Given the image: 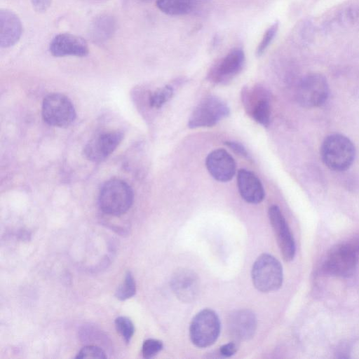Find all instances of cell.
I'll use <instances>...</instances> for the list:
<instances>
[{"label":"cell","instance_id":"cell-13","mask_svg":"<svg viewBox=\"0 0 359 359\" xmlns=\"http://www.w3.org/2000/svg\"><path fill=\"white\" fill-rule=\"evenodd\" d=\"M170 287L175 296L184 303H191L199 292V278L192 270L180 269L172 276Z\"/></svg>","mask_w":359,"mask_h":359},{"label":"cell","instance_id":"cell-10","mask_svg":"<svg viewBox=\"0 0 359 359\" xmlns=\"http://www.w3.org/2000/svg\"><path fill=\"white\" fill-rule=\"evenodd\" d=\"M244 62L243 50L239 48H233L211 68L208 77L216 83H226L242 70Z\"/></svg>","mask_w":359,"mask_h":359},{"label":"cell","instance_id":"cell-18","mask_svg":"<svg viewBox=\"0 0 359 359\" xmlns=\"http://www.w3.org/2000/svg\"><path fill=\"white\" fill-rule=\"evenodd\" d=\"M156 6L169 15H200L207 12L210 5L208 0H156Z\"/></svg>","mask_w":359,"mask_h":359},{"label":"cell","instance_id":"cell-25","mask_svg":"<svg viewBox=\"0 0 359 359\" xmlns=\"http://www.w3.org/2000/svg\"><path fill=\"white\" fill-rule=\"evenodd\" d=\"M163 346L161 341L155 339H148L142 344V355L145 358H151L158 353L162 350Z\"/></svg>","mask_w":359,"mask_h":359},{"label":"cell","instance_id":"cell-1","mask_svg":"<svg viewBox=\"0 0 359 359\" xmlns=\"http://www.w3.org/2000/svg\"><path fill=\"white\" fill-rule=\"evenodd\" d=\"M320 156L324 164L330 170L344 171L353 163L355 148L348 137L341 134H332L326 137L323 142Z\"/></svg>","mask_w":359,"mask_h":359},{"label":"cell","instance_id":"cell-21","mask_svg":"<svg viewBox=\"0 0 359 359\" xmlns=\"http://www.w3.org/2000/svg\"><path fill=\"white\" fill-rule=\"evenodd\" d=\"M136 293V283L130 271H128L124 280L118 287L115 295L119 300H126L133 297Z\"/></svg>","mask_w":359,"mask_h":359},{"label":"cell","instance_id":"cell-17","mask_svg":"<svg viewBox=\"0 0 359 359\" xmlns=\"http://www.w3.org/2000/svg\"><path fill=\"white\" fill-rule=\"evenodd\" d=\"M237 186L242 198L249 203L257 204L264 198L265 191L261 181L250 170L241 168L238 171Z\"/></svg>","mask_w":359,"mask_h":359},{"label":"cell","instance_id":"cell-23","mask_svg":"<svg viewBox=\"0 0 359 359\" xmlns=\"http://www.w3.org/2000/svg\"><path fill=\"white\" fill-rule=\"evenodd\" d=\"M115 326L124 341L128 344L130 341L135 327L131 320L126 316H119L115 320Z\"/></svg>","mask_w":359,"mask_h":359},{"label":"cell","instance_id":"cell-5","mask_svg":"<svg viewBox=\"0 0 359 359\" xmlns=\"http://www.w3.org/2000/svg\"><path fill=\"white\" fill-rule=\"evenodd\" d=\"M329 95V86L326 78L318 73L304 76L296 89L297 102L306 108L318 107L323 105Z\"/></svg>","mask_w":359,"mask_h":359},{"label":"cell","instance_id":"cell-3","mask_svg":"<svg viewBox=\"0 0 359 359\" xmlns=\"http://www.w3.org/2000/svg\"><path fill=\"white\" fill-rule=\"evenodd\" d=\"M251 275L254 286L262 292L278 290L283 280V268L280 262L266 253L257 257L252 266Z\"/></svg>","mask_w":359,"mask_h":359},{"label":"cell","instance_id":"cell-27","mask_svg":"<svg viewBox=\"0 0 359 359\" xmlns=\"http://www.w3.org/2000/svg\"><path fill=\"white\" fill-rule=\"evenodd\" d=\"M224 144L228 147H229L232 151H233L236 154H239L245 158L249 157L248 151L242 144L234 141H227L225 142Z\"/></svg>","mask_w":359,"mask_h":359},{"label":"cell","instance_id":"cell-14","mask_svg":"<svg viewBox=\"0 0 359 359\" xmlns=\"http://www.w3.org/2000/svg\"><path fill=\"white\" fill-rule=\"evenodd\" d=\"M205 165L211 176L222 182L230 181L236 171L235 160L224 149L212 151L206 157Z\"/></svg>","mask_w":359,"mask_h":359},{"label":"cell","instance_id":"cell-19","mask_svg":"<svg viewBox=\"0 0 359 359\" xmlns=\"http://www.w3.org/2000/svg\"><path fill=\"white\" fill-rule=\"evenodd\" d=\"M22 26L18 16L8 9L0 11V46L8 48L21 37Z\"/></svg>","mask_w":359,"mask_h":359},{"label":"cell","instance_id":"cell-16","mask_svg":"<svg viewBox=\"0 0 359 359\" xmlns=\"http://www.w3.org/2000/svg\"><path fill=\"white\" fill-rule=\"evenodd\" d=\"M257 328V319L250 310L242 309L232 313L228 319V329L236 340H248L253 337Z\"/></svg>","mask_w":359,"mask_h":359},{"label":"cell","instance_id":"cell-15","mask_svg":"<svg viewBox=\"0 0 359 359\" xmlns=\"http://www.w3.org/2000/svg\"><path fill=\"white\" fill-rule=\"evenodd\" d=\"M88 51L86 40L69 33L56 35L50 43V52L55 57H84L88 54Z\"/></svg>","mask_w":359,"mask_h":359},{"label":"cell","instance_id":"cell-26","mask_svg":"<svg viewBox=\"0 0 359 359\" xmlns=\"http://www.w3.org/2000/svg\"><path fill=\"white\" fill-rule=\"evenodd\" d=\"M107 355L105 352L99 346L94 345H89L84 346L83 348L80 350V351L77 353L76 358L77 359H83V358H100L104 359L106 358Z\"/></svg>","mask_w":359,"mask_h":359},{"label":"cell","instance_id":"cell-30","mask_svg":"<svg viewBox=\"0 0 359 359\" xmlns=\"http://www.w3.org/2000/svg\"><path fill=\"white\" fill-rule=\"evenodd\" d=\"M140 2H149V1H151V0H137Z\"/></svg>","mask_w":359,"mask_h":359},{"label":"cell","instance_id":"cell-9","mask_svg":"<svg viewBox=\"0 0 359 359\" xmlns=\"http://www.w3.org/2000/svg\"><path fill=\"white\" fill-rule=\"evenodd\" d=\"M269 218L283 258L292 261L295 255L296 247L293 236L279 207L273 205L269 208Z\"/></svg>","mask_w":359,"mask_h":359},{"label":"cell","instance_id":"cell-22","mask_svg":"<svg viewBox=\"0 0 359 359\" xmlns=\"http://www.w3.org/2000/svg\"><path fill=\"white\" fill-rule=\"evenodd\" d=\"M174 89L171 86L167 85L157 90L149 97V104L154 108H161L172 97Z\"/></svg>","mask_w":359,"mask_h":359},{"label":"cell","instance_id":"cell-20","mask_svg":"<svg viewBox=\"0 0 359 359\" xmlns=\"http://www.w3.org/2000/svg\"><path fill=\"white\" fill-rule=\"evenodd\" d=\"M116 29V21L113 16L100 15L93 22L90 36L95 43H103L109 39Z\"/></svg>","mask_w":359,"mask_h":359},{"label":"cell","instance_id":"cell-29","mask_svg":"<svg viewBox=\"0 0 359 359\" xmlns=\"http://www.w3.org/2000/svg\"><path fill=\"white\" fill-rule=\"evenodd\" d=\"M52 0H32L34 9L38 13L46 11L50 6Z\"/></svg>","mask_w":359,"mask_h":359},{"label":"cell","instance_id":"cell-8","mask_svg":"<svg viewBox=\"0 0 359 359\" xmlns=\"http://www.w3.org/2000/svg\"><path fill=\"white\" fill-rule=\"evenodd\" d=\"M357 248L351 244H341L329 252L323 271L330 275L346 278L353 274L358 263Z\"/></svg>","mask_w":359,"mask_h":359},{"label":"cell","instance_id":"cell-28","mask_svg":"<svg viewBox=\"0 0 359 359\" xmlns=\"http://www.w3.org/2000/svg\"><path fill=\"white\" fill-rule=\"evenodd\" d=\"M237 351V345L235 342L224 344L219 348V353L223 357H231Z\"/></svg>","mask_w":359,"mask_h":359},{"label":"cell","instance_id":"cell-12","mask_svg":"<svg viewBox=\"0 0 359 359\" xmlns=\"http://www.w3.org/2000/svg\"><path fill=\"white\" fill-rule=\"evenodd\" d=\"M119 131H111L97 135L86 145L84 154L88 159L100 162L107 158L123 140Z\"/></svg>","mask_w":359,"mask_h":359},{"label":"cell","instance_id":"cell-6","mask_svg":"<svg viewBox=\"0 0 359 359\" xmlns=\"http://www.w3.org/2000/svg\"><path fill=\"white\" fill-rule=\"evenodd\" d=\"M230 109L222 100L210 95L206 97L191 113L188 126L190 128L212 127L228 116Z\"/></svg>","mask_w":359,"mask_h":359},{"label":"cell","instance_id":"cell-4","mask_svg":"<svg viewBox=\"0 0 359 359\" xmlns=\"http://www.w3.org/2000/svg\"><path fill=\"white\" fill-rule=\"evenodd\" d=\"M220 332V321L217 313L208 309L198 312L192 319L189 336L192 343L198 348L212 345Z\"/></svg>","mask_w":359,"mask_h":359},{"label":"cell","instance_id":"cell-24","mask_svg":"<svg viewBox=\"0 0 359 359\" xmlns=\"http://www.w3.org/2000/svg\"><path fill=\"white\" fill-rule=\"evenodd\" d=\"M278 29V22H276L266 30L256 50V55L257 56H261L264 53L271 41L273 40Z\"/></svg>","mask_w":359,"mask_h":359},{"label":"cell","instance_id":"cell-11","mask_svg":"<svg viewBox=\"0 0 359 359\" xmlns=\"http://www.w3.org/2000/svg\"><path fill=\"white\" fill-rule=\"evenodd\" d=\"M243 104L249 114L259 124L266 127L271 120V106L267 93L264 88H255L242 93Z\"/></svg>","mask_w":359,"mask_h":359},{"label":"cell","instance_id":"cell-7","mask_svg":"<svg viewBox=\"0 0 359 359\" xmlns=\"http://www.w3.org/2000/svg\"><path fill=\"white\" fill-rule=\"evenodd\" d=\"M42 116L50 126L67 127L74 121L76 111L68 97L60 93H52L43 101Z\"/></svg>","mask_w":359,"mask_h":359},{"label":"cell","instance_id":"cell-2","mask_svg":"<svg viewBox=\"0 0 359 359\" xmlns=\"http://www.w3.org/2000/svg\"><path fill=\"white\" fill-rule=\"evenodd\" d=\"M133 202V191L124 181L112 179L106 182L101 188L99 205L103 212L119 216L126 212Z\"/></svg>","mask_w":359,"mask_h":359}]
</instances>
